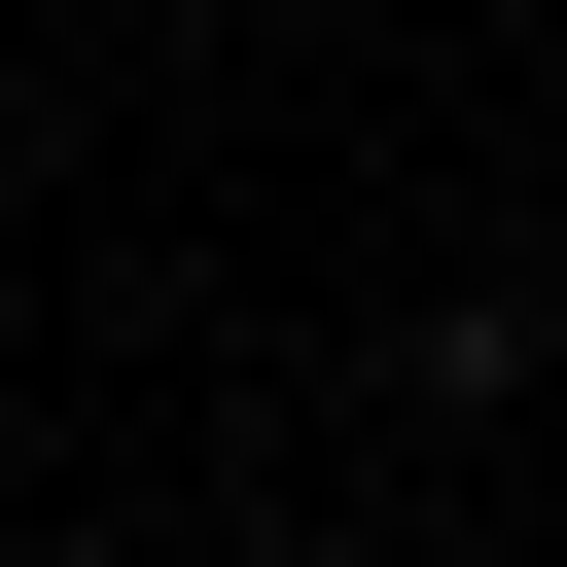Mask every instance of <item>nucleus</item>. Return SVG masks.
Wrapping results in <instances>:
<instances>
[{"label":"nucleus","instance_id":"1","mask_svg":"<svg viewBox=\"0 0 567 567\" xmlns=\"http://www.w3.org/2000/svg\"><path fill=\"white\" fill-rule=\"evenodd\" d=\"M532 354H567V284H532Z\"/></svg>","mask_w":567,"mask_h":567}]
</instances>
